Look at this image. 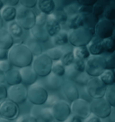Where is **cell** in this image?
Listing matches in <instances>:
<instances>
[{
	"instance_id": "29",
	"label": "cell",
	"mask_w": 115,
	"mask_h": 122,
	"mask_svg": "<svg viewBox=\"0 0 115 122\" xmlns=\"http://www.w3.org/2000/svg\"><path fill=\"white\" fill-rule=\"evenodd\" d=\"M74 56L77 59L86 61L89 57H91V54L89 52L87 47H77L75 48L73 50Z\"/></svg>"
},
{
	"instance_id": "56",
	"label": "cell",
	"mask_w": 115,
	"mask_h": 122,
	"mask_svg": "<svg viewBox=\"0 0 115 122\" xmlns=\"http://www.w3.org/2000/svg\"><path fill=\"white\" fill-rule=\"evenodd\" d=\"M4 5H5L4 1H2V0H0V11L2 10V8L4 7Z\"/></svg>"
},
{
	"instance_id": "48",
	"label": "cell",
	"mask_w": 115,
	"mask_h": 122,
	"mask_svg": "<svg viewBox=\"0 0 115 122\" xmlns=\"http://www.w3.org/2000/svg\"><path fill=\"white\" fill-rule=\"evenodd\" d=\"M7 99V89L4 84H0V102Z\"/></svg>"
},
{
	"instance_id": "28",
	"label": "cell",
	"mask_w": 115,
	"mask_h": 122,
	"mask_svg": "<svg viewBox=\"0 0 115 122\" xmlns=\"http://www.w3.org/2000/svg\"><path fill=\"white\" fill-rule=\"evenodd\" d=\"M52 42L56 47H62L65 46L69 42L68 40V32L66 30H62L58 34H57L55 37L52 38Z\"/></svg>"
},
{
	"instance_id": "57",
	"label": "cell",
	"mask_w": 115,
	"mask_h": 122,
	"mask_svg": "<svg viewBox=\"0 0 115 122\" xmlns=\"http://www.w3.org/2000/svg\"><path fill=\"white\" fill-rule=\"evenodd\" d=\"M3 24H4V21H3V19H2L1 16H0V29L3 28Z\"/></svg>"
},
{
	"instance_id": "16",
	"label": "cell",
	"mask_w": 115,
	"mask_h": 122,
	"mask_svg": "<svg viewBox=\"0 0 115 122\" xmlns=\"http://www.w3.org/2000/svg\"><path fill=\"white\" fill-rule=\"evenodd\" d=\"M31 115L37 119L41 118L43 122H53L54 120L50 108H40V106H33Z\"/></svg>"
},
{
	"instance_id": "46",
	"label": "cell",
	"mask_w": 115,
	"mask_h": 122,
	"mask_svg": "<svg viewBox=\"0 0 115 122\" xmlns=\"http://www.w3.org/2000/svg\"><path fill=\"white\" fill-rule=\"evenodd\" d=\"M13 69V66L10 63V61L6 59V60H0V70L2 72L6 73Z\"/></svg>"
},
{
	"instance_id": "45",
	"label": "cell",
	"mask_w": 115,
	"mask_h": 122,
	"mask_svg": "<svg viewBox=\"0 0 115 122\" xmlns=\"http://www.w3.org/2000/svg\"><path fill=\"white\" fill-rule=\"evenodd\" d=\"M20 4H21V6L32 9L37 5L38 1L37 0H20Z\"/></svg>"
},
{
	"instance_id": "1",
	"label": "cell",
	"mask_w": 115,
	"mask_h": 122,
	"mask_svg": "<svg viewBox=\"0 0 115 122\" xmlns=\"http://www.w3.org/2000/svg\"><path fill=\"white\" fill-rule=\"evenodd\" d=\"M33 58V55L25 44L14 45L8 52V60L10 61L13 66L19 69L31 66Z\"/></svg>"
},
{
	"instance_id": "27",
	"label": "cell",
	"mask_w": 115,
	"mask_h": 122,
	"mask_svg": "<svg viewBox=\"0 0 115 122\" xmlns=\"http://www.w3.org/2000/svg\"><path fill=\"white\" fill-rule=\"evenodd\" d=\"M7 30L14 39L21 38L23 34V29L20 26L16 21H13V22L8 23Z\"/></svg>"
},
{
	"instance_id": "39",
	"label": "cell",
	"mask_w": 115,
	"mask_h": 122,
	"mask_svg": "<svg viewBox=\"0 0 115 122\" xmlns=\"http://www.w3.org/2000/svg\"><path fill=\"white\" fill-rule=\"evenodd\" d=\"M90 78H91V77H90L85 72L79 73L73 82L78 84L79 85H81V86H85V85L87 84V83H88V81L90 80Z\"/></svg>"
},
{
	"instance_id": "32",
	"label": "cell",
	"mask_w": 115,
	"mask_h": 122,
	"mask_svg": "<svg viewBox=\"0 0 115 122\" xmlns=\"http://www.w3.org/2000/svg\"><path fill=\"white\" fill-rule=\"evenodd\" d=\"M82 15H83V17H84V26L94 29L96 23H98V21H99V18L96 17L93 13H86V14H82Z\"/></svg>"
},
{
	"instance_id": "33",
	"label": "cell",
	"mask_w": 115,
	"mask_h": 122,
	"mask_svg": "<svg viewBox=\"0 0 115 122\" xmlns=\"http://www.w3.org/2000/svg\"><path fill=\"white\" fill-rule=\"evenodd\" d=\"M99 78H100V80L102 81L106 86L115 84L114 75H113L112 70H111V69H106V70L101 75V76H100Z\"/></svg>"
},
{
	"instance_id": "49",
	"label": "cell",
	"mask_w": 115,
	"mask_h": 122,
	"mask_svg": "<svg viewBox=\"0 0 115 122\" xmlns=\"http://www.w3.org/2000/svg\"><path fill=\"white\" fill-rule=\"evenodd\" d=\"M58 97L56 95H49L48 97V100H47V104H48V106H50V108L53 106L55 103L57 102L58 101Z\"/></svg>"
},
{
	"instance_id": "30",
	"label": "cell",
	"mask_w": 115,
	"mask_h": 122,
	"mask_svg": "<svg viewBox=\"0 0 115 122\" xmlns=\"http://www.w3.org/2000/svg\"><path fill=\"white\" fill-rule=\"evenodd\" d=\"M64 53L65 52L58 47H54V48L49 49L46 52V54L50 57V59L53 62H58V61L61 60Z\"/></svg>"
},
{
	"instance_id": "12",
	"label": "cell",
	"mask_w": 115,
	"mask_h": 122,
	"mask_svg": "<svg viewBox=\"0 0 115 122\" xmlns=\"http://www.w3.org/2000/svg\"><path fill=\"white\" fill-rule=\"evenodd\" d=\"M20 113L19 106L14 102L6 99L0 102V117L8 120L16 119Z\"/></svg>"
},
{
	"instance_id": "61",
	"label": "cell",
	"mask_w": 115,
	"mask_h": 122,
	"mask_svg": "<svg viewBox=\"0 0 115 122\" xmlns=\"http://www.w3.org/2000/svg\"><path fill=\"white\" fill-rule=\"evenodd\" d=\"M112 72H113V75H114V78H115V69H112Z\"/></svg>"
},
{
	"instance_id": "15",
	"label": "cell",
	"mask_w": 115,
	"mask_h": 122,
	"mask_svg": "<svg viewBox=\"0 0 115 122\" xmlns=\"http://www.w3.org/2000/svg\"><path fill=\"white\" fill-rule=\"evenodd\" d=\"M20 74L22 77V84L25 86H31L37 83L38 76L36 75L31 66H27L20 69Z\"/></svg>"
},
{
	"instance_id": "58",
	"label": "cell",
	"mask_w": 115,
	"mask_h": 122,
	"mask_svg": "<svg viewBox=\"0 0 115 122\" xmlns=\"http://www.w3.org/2000/svg\"><path fill=\"white\" fill-rule=\"evenodd\" d=\"M0 122H11V120H8V119H5V118H0Z\"/></svg>"
},
{
	"instance_id": "4",
	"label": "cell",
	"mask_w": 115,
	"mask_h": 122,
	"mask_svg": "<svg viewBox=\"0 0 115 122\" xmlns=\"http://www.w3.org/2000/svg\"><path fill=\"white\" fill-rule=\"evenodd\" d=\"M53 63V61L50 59V57L45 52L33 58L31 67L38 76L48 77L51 74Z\"/></svg>"
},
{
	"instance_id": "41",
	"label": "cell",
	"mask_w": 115,
	"mask_h": 122,
	"mask_svg": "<svg viewBox=\"0 0 115 122\" xmlns=\"http://www.w3.org/2000/svg\"><path fill=\"white\" fill-rule=\"evenodd\" d=\"M104 18L107 19L109 21H113L115 19V8L113 6L108 5L105 8L104 13Z\"/></svg>"
},
{
	"instance_id": "47",
	"label": "cell",
	"mask_w": 115,
	"mask_h": 122,
	"mask_svg": "<svg viewBox=\"0 0 115 122\" xmlns=\"http://www.w3.org/2000/svg\"><path fill=\"white\" fill-rule=\"evenodd\" d=\"M98 0H77V3L81 6H86V7H93L97 3Z\"/></svg>"
},
{
	"instance_id": "6",
	"label": "cell",
	"mask_w": 115,
	"mask_h": 122,
	"mask_svg": "<svg viewBox=\"0 0 115 122\" xmlns=\"http://www.w3.org/2000/svg\"><path fill=\"white\" fill-rule=\"evenodd\" d=\"M49 93L45 87L42 84H32L28 88V98L27 100L34 106H42L47 102Z\"/></svg>"
},
{
	"instance_id": "20",
	"label": "cell",
	"mask_w": 115,
	"mask_h": 122,
	"mask_svg": "<svg viewBox=\"0 0 115 122\" xmlns=\"http://www.w3.org/2000/svg\"><path fill=\"white\" fill-rule=\"evenodd\" d=\"M30 32H31V37L34 38L35 40H37L41 43L42 42H47L50 40V35L45 29V27L35 25L30 30Z\"/></svg>"
},
{
	"instance_id": "31",
	"label": "cell",
	"mask_w": 115,
	"mask_h": 122,
	"mask_svg": "<svg viewBox=\"0 0 115 122\" xmlns=\"http://www.w3.org/2000/svg\"><path fill=\"white\" fill-rule=\"evenodd\" d=\"M109 5V2L105 1V0H101V1H97L94 6H93V14L95 15L96 17L99 18L100 15H104V10L105 8Z\"/></svg>"
},
{
	"instance_id": "9",
	"label": "cell",
	"mask_w": 115,
	"mask_h": 122,
	"mask_svg": "<svg viewBox=\"0 0 115 122\" xmlns=\"http://www.w3.org/2000/svg\"><path fill=\"white\" fill-rule=\"evenodd\" d=\"M53 118L58 122H65L69 116L72 114L70 105L64 100H58L53 106L50 108Z\"/></svg>"
},
{
	"instance_id": "34",
	"label": "cell",
	"mask_w": 115,
	"mask_h": 122,
	"mask_svg": "<svg viewBox=\"0 0 115 122\" xmlns=\"http://www.w3.org/2000/svg\"><path fill=\"white\" fill-rule=\"evenodd\" d=\"M104 99L107 101L111 107H115V84L108 85L106 87Z\"/></svg>"
},
{
	"instance_id": "14",
	"label": "cell",
	"mask_w": 115,
	"mask_h": 122,
	"mask_svg": "<svg viewBox=\"0 0 115 122\" xmlns=\"http://www.w3.org/2000/svg\"><path fill=\"white\" fill-rule=\"evenodd\" d=\"M62 92L63 94L67 99L73 102L77 99H79V91L78 88L76 86L72 81L67 80L64 81V84L62 86Z\"/></svg>"
},
{
	"instance_id": "42",
	"label": "cell",
	"mask_w": 115,
	"mask_h": 122,
	"mask_svg": "<svg viewBox=\"0 0 115 122\" xmlns=\"http://www.w3.org/2000/svg\"><path fill=\"white\" fill-rule=\"evenodd\" d=\"M73 67L75 68L76 71H77L78 73H84L85 72V61L81 60V59H77L76 58L74 61Z\"/></svg>"
},
{
	"instance_id": "3",
	"label": "cell",
	"mask_w": 115,
	"mask_h": 122,
	"mask_svg": "<svg viewBox=\"0 0 115 122\" xmlns=\"http://www.w3.org/2000/svg\"><path fill=\"white\" fill-rule=\"evenodd\" d=\"M106 69V58L103 56H92L85 61V73L90 77H100Z\"/></svg>"
},
{
	"instance_id": "53",
	"label": "cell",
	"mask_w": 115,
	"mask_h": 122,
	"mask_svg": "<svg viewBox=\"0 0 115 122\" xmlns=\"http://www.w3.org/2000/svg\"><path fill=\"white\" fill-rule=\"evenodd\" d=\"M4 4L16 7L17 5L20 4V0H6V1H4Z\"/></svg>"
},
{
	"instance_id": "55",
	"label": "cell",
	"mask_w": 115,
	"mask_h": 122,
	"mask_svg": "<svg viewBox=\"0 0 115 122\" xmlns=\"http://www.w3.org/2000/svg\"><path fill=\"white\" fill-rule=\"evenodd\" d=\"M5 82V73L0 70V84H4Z\"/></svg>"
},
{
	"instance_id": "35",
	"label": "cell",
	"mask_w": 115,
	"mask_h": 122,
	"mask_svg": "<svg viewBox=\"0 0 115 122\" xmlns=\"http://www.w3.org/2000/svg\"><path fill=\"white\" fill-rule=\"evenodd\" d=\"M55 19L57 20L58 23H60L61 26H64L68 23V15H67V13L64 11V9H58L55 10L52 14Z\"/></svg>"
},
{
	"instance_id": "18",
	"label": "cell",
	"mask_w": 115,
	"mask_h": 122,
	"mask_svg": "<svg viewBox=\"0 0 115 122\" xmlns=\"http://www.w3.org/2000/svg\"><path fill=\"white\" fill-rule=\"evenodd\" d=\"M87 48L91 56H102V54L104 52V40L97 36H94L88 44Z\"/></svg>"
},
{
	"instance_id": "54",
	"label": "cell",
	"mask_w": 115,
	"mask_h": 122,
	"mask_svg": "<svg viewBox=\"0 0 115 122\" xmlns=\"http://www.w3.org/2000/svg\"><path fill=\"white\" fill-rule=\"evenodd\" d=\"M84 122H102V120H101V118H97V117L94 116V115H91V116H89L88 118L85 119Z\"/></svg>"
},
{
	"instance_id": "38",
	"label": "cell",
	"mask_w": 115,
	"mask_h": 122,
	"mask_svg": "<svg viewBox=\"0 0 115 122\" xmlns=\"http://www.w3.org/2000/svg\"><path fill=\"white\" fill-rule=\"evenodd\" d=\"M104 52L110 53V55L115 51V40L112 37L104 40Z\"/></svg>"
},
{
	"instance_id": "40",
	"label": "cell",
	"mask_w": 115,
	"mask_h": 122,
	"mask_svg": "<svg viewBox=\"0 0 115 122\" xmlns=\"http://www.w3.org/2000/svg\"><path fill=\"white\" fill-rule=\"evenodd\" d=\"M80 8H81V5H79L77 3H74V4L67 5V6L64 7L63 9H64V11L67 13V15H68V17H69V16H71V15L78 14V13L80 12Z\"/></svg>"
},
{
	"instance_id": "44",
	"label": "cell",
	"mask_w": 115,
	"mask_h": 122,
	"mask_svg": "<svg viewBox=\"0 0 115 122\" xmlns=\"http://www.w3.org/2000/svg\"><path fill=\"white\" fill-rule=\"evenodd\" d=\"M16 122H38V119L31 114H24L18 117Z\"/></svg>"
},
{
	"instance_id": "25",
	"label": "cell",
	"mask_w": 115,
	"mask_h": 122,
	"mask_svg": "<svg viewBox=\"0 0 115 122\" xmlns=\"http://www.w3.org/2000/svg\"><path fill=\"white\" fill-rule=\"evenodd\" d=\"M67 25H68V27L70 29V30H76V29H78V28H80V27L84 26L83 15H82L81 13H78V14H76V15L69 16Z\"/></svg>"
},
{
	"instance_id": "50",
	"label": "cell",
	"mask_w": 115,
	"mask_h": 122,
	"mask_svg": "<svg viewBox=\"0 0 115 122\" xmlns=\"http://www.w3.org/2000/svg\"><path fill=\"white\" fill-rule=\"evenodd\" d=\"M106 63H107V69H115V58L108 57L106 58Z\"/></svg>"
},
{
	"instance_id": "52",
	"label": "cell",
	"mask_w": 115,
	"mask_h": 122,
	"mask_svg": "<svg viewBox=\"0 0 115 122\" xmlns=\"http://www.w3.org/2000/svg\"><path fill=\"white\" fill-rule=\"evenodd\" d=\"M8 52H9V50H1L0 49V60H6V59H8Z\"/></svg>"
},
{
	"instance_id": "8",
	"label": "cell",
	"mask_w": 115,
	"mask_h": 122,
	"mask_svg": "<svg viewBox=\"0 0 115 122\" xmlns=\"http://www.w3.org/2000/svg\"><path fill=\"white\" fill-rule=\"evenodd\" d=\"M106 85L100 80L99 77H91L87 84L84 86L85 92L92 99L104 98Z\"/></svg>"
},
{
	"instance_id": "11",
	"label": "cell",
	"mask_w": 115,
	"mask_h": 122,
	"mask_svg": "<svg viewBox=\"0 0 115 122\" xmlns=\"http://www.w3.org/2000/svg\"><path fill=\"white\" fill-rule=\"evenodd\" d=\"M115 30V23L113 21H109L107 19H99L98 23H96L94 31L97 37L102 40L111 38Z\"/></svg>"
},
{
	"instance_id": "17",
	"label": "cell",
	"mask_w": 115,
	"mask_h": 122,
	"mask_svg": "<svg viewBox=\"0 0 115 122\" xmlns=\"http://www.w3.org/2000/svg\"><path fill=\"white\" fill-rule=\"evenodd\" d=\"M45 29L48 31L50 37L53 38L61 31L62 26L60 25V23L55 19V17L51 14V15H48V20H47V23L45 24Z\"/></svg>"
},
{
	"instance_id": "21",
	"label": "cell",
	"mask_w": 115,
	"mask_h": 122,
	"mask_svg": "<svg viewBox=\"0 0 115 122\" xmlns=\"http://www.w3.org/2000/svg\"><path fill=\"white\" fill-rule=\"evenodd\" d=\"M16 15H17V9L15 6H11V5H5L4 7L0 11L1 18L4 22H8V23L16 21Z\"/></svg>"
},
{
	"instance_id": "51",
	"label": "cell",
	"mask_w": 115,
	"mask_h": 122,
	"mask_svg": "<svg viewBox=\"0 0 115 122\" xmlns=\"http://www.w3.org/2000/svg\"><path fill=\"white\" fill-rule=\"evenodd\" d=\"M65 122H83V119L81 118H79V117L76 116V115L71 114L69 116V118Z\"/></svg>"
},
{
	"instance_id": "5",
	"label": "cell",
	"mask_w": 115,
	"mask_h": 122,
	"mask_svg": "<svg viewBox=\"0 0 115 122\" xmlns=\"http://www.w3.org/2000/svg\"><path fill=\"white\" fill-rule=\"evenodd\" d=\"M36 14L32 9L20 6L17 9L16 21L23 30H31L36 25Z\"/></svg>"
},
{
	"instance_id": "2",
	"label": "cell",
	"mask_w": 115,
	"mask_h": 122,
	"mask_svg": "<svg viewBox=\"0 0 115 122\" xmlns=\"http://www.w3.org/2000/svg\"><path fill=\"white\" fill-rule=\"evenodd\" d=\"M95 35L94 29L87 26L80 27L76 30L68 31L69 43L75 48L77 47H87Z\"/></svg>"
},
{
	"instance_id": "59",
	"label": "cell",
	"mask_w": 115,
	"mask_h": 122,
	"mask_svg": "<svg viewBox=\"0 0 115 122\" xmlns=\"http://www.w3.org/2000/svg\"><path fill=\"white\" fill-rule=\"evenodd\" d=\"M110 57H112V58H115V51L113 52V53L111 54V55H110Z\"/></svg>"
},
{
	"instance_id": "7",
	"label": "cell",
	"mask_w": 115,
	"mask_h": 122,
	"mask_svg": "<svg viewBox=\"0 0 115 122\" xmlns=\"http://www.w3.org/2000/svg\"><path fill=\"white\" fill-rule=\"evenodd\" d=\"M90 111L92 115L103 119L109 118L111 116L112 107L104 98L93 99L92 102H90Z\"/></svg>"
},
{
	"instance_id": "13",
	"label": "cell",
	"mask_w": 115,
	"mask_h": 122,
	"mask_svg": "<svg viewBox=\"0 0 115 122\" xmlns=\"http://www.w3.org/2000/svg\"><path fill=\"white\" fill-rule=\"evenodd\" d=\"M70 108L72 114L79 117L82 119H86L89 116L92 115L90 111V102L82 98H79L77 101L71 102Z\"/></svg>"
},
{
	"instance_id": "24",
	"label": "cell",
	"mask_w": 115,
	"mask_h": 122,
	"mask_svg": "<svg viewBox=\"0 0 115 122\" xmlns=\"http://www.w3.org/2000/svg\"><path fill=\"white\" fill-rule=\"evenodd\" d=\"M37 6L42 14L50 15L55 11L56 3L54 0H39Z\"/></svg>"
},
{
	"instance_id": "36",
	"label": "cell",
	"mask_w": 115,
	"mask_h": 122,
	"mask_svg": "<svg viewBox=\"0 0 115 122\" xmlns=\"http://www.w3.org/2000/svg\"><path fill=\"white\" fill-rule=\"evenodd\" d=\"M75 59H76V57L74 56L73 50H70V51H68V52L64 53L60 62L65 67H68V66H70L73 65Z\"/></svg>"
},
{
	"instance_id": "10",
	"label": "cell",
	"mask_w": 115,
	"mask_h": 122,
	"mask_svg": "<svg viewBox=\"0 0 115 122\" xmlns=\"http://www.w3.org/2000/svg\"><path fill=\"white\" fill-rule=\"evenodd\" d=\"M7 98L17 105L23 104L28 98V88L23 84L10 86L7 89Z\"/></svg>"
},
{
	"instance_id": "37",
	"label": "cell",
	"mask_w": 115,
	"mask_h": 122,
	"mask_svg": "<svg viewBox=\"0 0 115 122\" xmlns=\"http://www.w3.org/2000/svg\"><path fill=\"white\" fill-rule=\"evenodd\" d=\"M51 73L56 75V76H59V77H63L64 76H66V67L62 65L60 61L54 62L53 66H52Z\"/></svg>"
},
{
	"instance_id": "19",
	"label": "cell",
	"mask_w": 115,
	"mask_h": 122,
	"mask_svg": "<svg viewBox=\"0 0 115 122\" xmlns=\"http://www.w3.org/2000/svg\"><path fill=\"white\" fill-rule=\"evenodd\" d=\"M14 46V38L7 29H0V49L9 50Z\"/></svg>"
},
{
	"instance_id": "26",
	"label": "cell",
	"mask_w": 115,
	"mask_h": 122,
	"mask_svg": "<svg viewBox=\"0 0 115 122\" xmlns=\"http://www.w3.org/2000/svg\"><path fill=\"white\" fill-rule=\"evenodd\" d=\"M63 84L64 80L62 79V77H59L52 73L47 77V84L51 90H58L63 86Z\"/></svg>"
},
{
	"instance_id": "43",
	"label": "cell",
	"mask_w": 115,
	"mask_h": 122,
	"mask_svg": "<svg viewBox=\"0 0 115 122\" xmlns=\"http://www.w3.org/2000/svg\"><path fill=\"white\" fill-rule=\"evenodd\" d=\"M47 20H48V15H45V14L41 13L40 15H38L37 16H36V25L45 27V24H46V23H47Z\"/></svg>"
},
{
	"instance_id": "60",
	"label": "cell",
	"mask_w": 115,
	"mask_h": 122,
	"mask_svg": "<svg viewBox=\"0 0 115 122\" xmlns=\"http://www.w3.org/2000/svg\"><path fill=\"white\" fill-rule=\"evenodd\" d=\"M112 38L115 40V30H114V32H113V35H112Z\"/></svg>"
},
{
	"instance_id": "22",
	"label": "cell",
	"mask_w": 115,
	"mask_h": 122,
	"mask_svg": "<svg viewBox=\"0 0 115 122\" xmlns=\"http://www.w3.org/2000/svg\"><path fill=\"white\" fill-rule=\"evenodd\" d=\"M25 45L29 49V50L31 51V53L33 55V57H38L40 55H42L43 53V49L42 46L41 44V42H39L37 40H35L32 37H29L26 40Z\"/></svg>"
},
{
	"instance_id": "23",
	"label": "cell",
	"mask_w": 115,
	"mask_h": 122,
	"mask_svg": "<svg viewBox=\"0 0 115 122\" xmlns=\"http://www.w3.org/2000/svg\"><path fill=\"white\" fill-rule=\"evenodd\" d=\"M5 82L10 86L22 84V77L20 74V69L13 68L5 73Z\"/></svg>"
}]
</instances>
